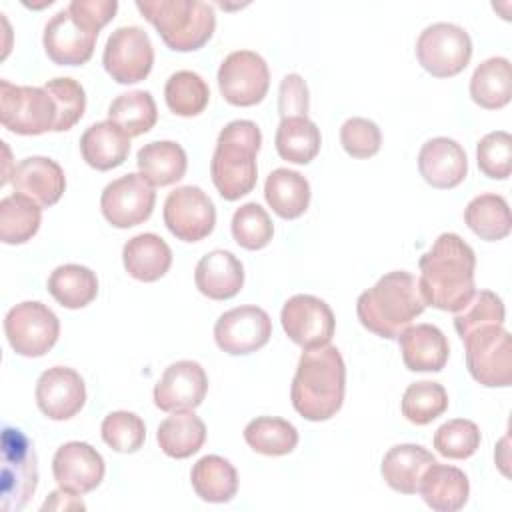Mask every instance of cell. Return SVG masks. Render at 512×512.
Segmentation results:
<instances>
[{"instance_id": "29", "label": "cell", "mask_w": 512, "mask_h": 512, "mask_svg": "<svg viewBox=\"0 0 512 512\" xmlns=\"http://www.w3.org/2000/svg\"><path fill=\"white\" fill-rule=\"evenodd\" d=\"M138 174L152 186H170L184 178L188 158L180 144L172 140L148 142L136 156Z\"/></svg>"}, {"instance_id": "15", "label": "cell", "mask_w": 512, "mask_h": 512, "mask_svg": "<svg viewBox=\"0 0 512 512\" xmlns=\"http://www.w3.org/2000/svg\"><path fill=\"white\" fill-rule=\"evenodd\" d=\"M280 322L286 336L304 350L330 344L336 330L332 308L312 294L288 298L282 306Z\"/></svg>"}, {"instance_id": "19", "label": "cell", "mask_w": 512, "mask_h": 512, "mask_svg": "<svg viewBox=\"0 0 512 512\" xmlns=\"http://www.w3.org/2000/svg\"><path fill=\"white\" fill-rule=\"evenodd\" d=\"M208 392V376L194 360H178L170 364L154 386V404L162 412L194 410Z\"/></svg>"}, {"instance_id": "21", "label": "cell", "mask_w": 512, "mask_h": 512, "mask_svg": "<svg viewBox=\"0 0 512 512\" xmlns=\"http://www.w3.org/2000/svg\"><path fill=\"white\" fill-rule=\"evenodd\" d=\"M10 182L16 194L34 200L40 208L54 206L66 190L64 170L56 160L46 156H28L20 160L12 170Z\"/></svg>"}, {"instance_id": "44", "label": "cell", "mask_w": 512, "mask_h": 512, "mask_svg": "<svg viewBox=\"0 0 512 512\" xmlns=\"http://www.w3.org/2000/svg\"><path fill=\"white\" fill-rule=\"evenodd\" d=\"M102 440L120 454H134L142 448L146 440V426L144 420L126 410H116L110 412L100 426Z\"/></svg>"}, {"instance_id": "1", "label": "cell", "mask_w": 512, "mask_h": 512, "mask_svg": "<svg viewBox=\"0 0 512 512\" xmlns=\"http://www.w3.org/2000/svg\"><path fill=\"white\" fill-rule=\"evenodd\" d=\"M418 290L426 306L458 312L476 292V254L468 242L454 232L440 234L418 260Z\"/></svg>"}, {"instance_id": "24", "label": "cell", "mask_w": 512, "mask_h": 512, "mask_svg": "<svg viewBox=\"0 0 512 512\" xmlns=\"http://www.w3.org/2000/svg\"><path fill=\"white\" fill-rule=\"evenodd\" d=\"M194 282L198 292L210 300H228L242 290L244 266L232 252L212 250L198 260Z\"/></svg>"}, {"instance_id": "5", "label": "cell", "mask_w": 512, "mask_h": 512, "mask_svg": "<svg viewBox=\"0 0 512 512\" xmlns=\"http://www.w3.org/2000/svg\"><path fill=\"white\" fill-rule=\"evenodd\" d=\"M140 14L174 52L202 48L214 34V8L200 0H136Z\"/></svg>"}, {"instance_id": "49", "label": "cell", "mask_w": 512, "mask_h": 512, "mask_svg": "<svg viewBox=\"0 0 512 512\" xmlns=\"http://www.w3.org/2000/svg\"><path fill=\"white\" fill-rule=\"evenodd\" d=\"M310 108L308 86L300 74H286L278 88V112L280 118L306 116Z\"/></svg>"}, {"instance_id": "27", "label": "cell", "mask_w": 512, "mask_h": 512, "mask_svg": "<svg viewBox=\"0 0 512 512\" xmlns=\"http://www.w3.org/2000/svg\"><path fill=\"white\" fill-rule=\"evenodd\" d=\"M122 262L134 280L156 282L170 270L172 250L158 234L144 232L124 244Z\"/></svg>"}, {"instance_id": "4", "label": "cell", "mask_w": 512, "mask_h": 512, "mask_svg": "<svg viewBox=\"0 0 512 512\" xmlns=\"http://www.w3.org/2000/svg\"><path fill=\"white\" fill-rule=\"evenodd\" d=\"M260 144L262 132L252 120H232L220 130L210 160V176L224 200L234 202L254 190Z\"/></svg>"}, {"instance_id": "46", "label": "cell", "mask_w": 512, "mask_h": 512, "mask_svg": "<svg viewBox=\"0 0 512 512\" xmlns=\"http://www.w3.org/2000/svg\"><path fill=\"white\" fill-rule=\"evenodd\" d=\"M504 302L498 294L490 290L474 292L470 302L456 312L454 316V328L460 336V340L470 334L472 330L488 324H504Z\"/></svg>"}, {"instance_id": "35", "label": "cell", "mask_w": 512, "mask_h": 512, "mask_svg": "<svg viewBox=\"0 0 512 512\" xmlns=\"http://www.w3.org/2000/svg\"><path fill=\"white\" fill-rule=\"evenodd\" d=\"M48 292L60 306L78 310L98 296V278L82 264H62L48 276Z\"/></svg>"}, {"instance_id": "25", "label": "cell", "mask_w": 512, "mask_h": 512, "mask_svg": "<svg viewBox=\"0 0 512 512\" xmlns=\"http://www.w3.org/2000/svg\"><path fill=\"white\" fill-rule=\"evenodd\" d=\"M418 492L432 510L456 512L468 502L470 482L460 468L434 462L422 474Z\"/></svg>"}, {"instance_id": "42", "label": "cell", "mask_w": 512, "mask_h": 512, "mask_svg": "<svg viewBox=\"0 0 512 512\" xmlns=\"http://www.w3.org/2000/svg\"><path fill=\"white\" fill-rule=\"evenodd\" d=\"M230 230L236 244L246 250H262L274 236V224L268 212L256 202H246L236 208L232 214Z\"/></svg>"}, {"instance_id": "30", "label": "cell", "mask_w": 512, "mask_h": 512, "mask_svg": "<svg viewBox=\"0 0 512 512\" xmlns=\"http://www.w3.org/2000/svg\"><path fill=\"white\" fill-rule=\"evenodd\" d=\"M264 198L280 218L294 220L308 210L310 184L296 170L276 168L264 182Z\"/></svg>"}, {"instance_id": "41", "label": "cell", "mask_w": 512, "mask_h": 512, "mask_svg": "<svg viewBox=\"0 0 512 512\" xmlns=\"http://www.w3.org/2000/svg\"><path fill=\"white\" fill-rule=\"evenodd\" d=\"M448 408V394L440 382L432 380H420L410 384L400 402L402 416L416 424V426H426L438 416H442Z\"/></svg>"}, {"instance_id": "2", "label": "cell", "mask_w": 512, "mask_h": 512, "mask_svg": "<svg viewBox=\"0 0 512 512\" xmlns=\"http://www.w3.org/2000/svg\"><path fill=\"white\" fill-rule=\"evenodd\" d=\"M344 390L346 366L336 346L324 344L302 352L290 388L292 406L302 418L310 422L332 418L342 408Z\"/></svg>"}, {"instance_id": "17", "label": "cell", "mask_w": 512, "mask_h": 512, "mask_svg": "<svg viewBox=\"0 0 512 512\" xmlns=\"http://www.w3.org/2000/svg\"><path fill=\"white\" fill-rule=\"evenodd\" d=\"M106 464L102 454L86 442H66L52 458V474L60 490L82 496L92 492L104 480Z\"/></svg>"}, {"instance_id": "43", "label": "cell", "mask_w": 512, "mask_h": 512, "mask_svg": "<svg viewBox=\"0 0 512 512\" xmlns=\"http://www.w3.org/2000/svg\"><path fill=\"white\" fill-rule=\"evenodd\" d=\"M480 428L466 418L444 422L434 432V448L440 456L450 460H466L480 448Z\"/></svg>"}, {"instance_id": "6", "label": "cell", "mask_w": 512, "mask_h": 512, "mask_svg": "<svg viewBox=\"0 0 512 512\" xmlns=\"http://www.w3.org/2000/svg\"><path fill=\"white\" fill-rule=\"evenodd\" d=\"M470 376L488 388L512 384V338L504 324H488L462 338Z\"/></svg>"}, {"instance_id": "23", "label": "cell", "mask_w": 512, "mask_h": 512, "mask_svg": "<svg viewBox=\"0 0 512 512\" xmlns=\"http://www.w3.org/2000/svg\"><path fill=\"white\" fill-rule=\"evenodd\" d=\"M402 362L412 372H440L450 356L444 332L434 324L408 326L398 336Z\"/></svg>"}, {"instance_id": "16", "label": "cell", "mask_w": 512, "mask_h": 512, "mask_svg": "<svg viewBox=\"0 0 512 512\" xmlns=\"http://www.w3.org/2000/svg\"><path fill=\"white\" fill-rule=\"evenodd\" d=\"M270 336L272 320L268 312L250 304L226 310L214 324V340L230 356H246L260 350Z\"/></svg>"}, {"instance_id": "11", "label": "cell", "mask_w": 512, "mask_h": 512, "mask_svg": "<svg viewBox=\"0 0 512 512\" xmlns=\"http://www.w3.org/2000/svg\"><path fill=\"white\" fill-rule=\"evenodd\" d=\"M268 86V64L252 50L230 52L218 68L220 94L232 106L248 108L260 104L268 92Z\"/></svg>"}, {"instance_id": "28", "label": "cell", "mask_w": 512, "mask_h": 512, "mask_svg": "<svg viewBox=\"0 0 512 512\" xmlns=\"http://www.w3.org/2000/svg\"><path fill=\"white\" fill-rule=\"evenodd\" d=\"M436 458L420 444H398L392 446L380 464L384 482L400 494H416L422 474Z\"/></svg>"}, {"instance_id": "18", "label": "cell", "mask_w": 512, "mask_h": 512, "mask_svg": "<svg viewBox=\"0 0 512 512\" xmlns=\"http://www.w3.org/2000/svg\"><path fill=\"white\" fill-rule=\"evenodd\" d=\"M34 396L46 418L70 420L86 402V384L74 368L52 366L40 374Z\"/></svg>"}, {"instance_id": "48", "label": "cell", "mask_w": 512, "mask_h": 512, "mask_svg": "<svg viewBox=\"0 0 512 512\" xmlns=\"http://www.w3.org/2000/svg\"><path fill=\"white\" fill-rule=\"evenodd\" d=\"M340 144L352 158H372L380 150L382 132L376 122L354 116L340 126Z\"/></svg>"}, {"instance_id": "9", "label": "cell", "mask_w": 512, "mask_h": 512, "mask_svg": "<svg viewBox=\"0 0 512 512\" xmlns=\"http://www.w3.org/2000/svg\"><path fill=\"white\" fill-rule=\"evenodd\" d=\"M416 58L428 74L452 78L460 74L472 58L470 34L452 22L430 24L416 40Z\"/></svg>"}, {"instance_id": "50", "label": "cell", "mask_w": 512, "mask_h": 512, "mask_svg": "<svg viewBox=\"0 0 512 512\" xmlns=\"http://www.w3.org/2000/svg\"><path fill=\"white\" fill-rule=\"evenodd\" d=\"M66 10L74 20L86 26L92 32H100L116 14V0H72Z\"/></svg>"}, {"instance_id": "37", "label": "cell", "mask_w": 512, "mask_h": 512, "mask_svg": "<svg viewBox=\"0 0 512 512\" xmlns=\"http://www.w3.org/2000/svg\"><path fill=\"white\" fill-rule=\"evenodd\" d=\"M108 120L130 138L146 134L158 120V108L148 90H130L116 96L108 106Z\"/></svg>"}, {"instance_id": "33", "label": "cell", "mask_w": 512, "mask_h": 512, "mask_svg": "<svg viewBox=\"0 0 512 512\" xmlns=\"http://www.w3.org/2000/svg\"><path fill=\"white\" fill-rule=\"evenodd\" d=\"M512 96L510 60L494 56L480 62L470 78V98L486 110H500Z\"/></svg>"}, {"instance_id": "13", "label": "cell", "mask_w": 512, "mask_h": 512, "mask_svg": "<svg viewBox=\"0 0 512 512\" xmlns=\"http://www.w3.org/2000/svg\"><path fill=\"white\" fill-rule=\"evenodd\" d=\"M164 224L182 242H200L212 234L216 208L210 196L198 186H180L164 200Z\"/></svg>"}, {"instance_id": "7", "label": "cell", "mask_w": 512, "mask_h": 512, "mask_svg": "<svg viewBox=\"0 0 512 512\" xmlns=\"http://www.w3.org/2000/svg\"><path fill=\"white\" fill-rule=\"evenodd\" d=\"M2 510H20L38 486V458L28 436L12 426L2 430Z\"/></svg>"}, {"instance_id": "31", "label": "cell", "mask_w": 512, "mask_h": 512, "mask_svg": "<svg viewBox=\"0 0 512 512\" xmlns=\"http://www.w3.org/2000/svg\"><path fill=\"white\" fill-rule=\"evenodd\" d=\"M190 482L196 496L204 502L224 504L238 492V472L230 460L208 454L202 456L190 472Z\"/></svg>"}, {"instance_id": "3", "label": "cell", "mask_w": 512, "mask_h": 512, "mask_svg": "<svg viewBox=\"0 0 512 512\" xmlns=\"http://www.w3.org/2000/svg\"><path fill=\"white\" fill-rule=\"evenodd\" d=\"M426 308L420 296L418 280L406 270L386 272L372 288L364 290L356 300L360 324L380 336L394 340L412 324Z\"/></svg>"}, {"instance_id": "10", "label": "cell", "mask_w": 512, "mask_h": 512, "mask_svg": "<svg viewBox=\"0 0 512 512\" xmlns=\"http://www.w3.org/2000/svg\"><path fill=\"white\" fill-rule=\"evenodd\" d=\"M4 334L10 348L26 358L44 356L60 336L58 316L42 302L26 300L8 310Z\"/></svg>"}, {"instance_id": "38", "label": "cell", "mask_w": 512, "mask_h": 512, "mask_svg": "<svg viewBox=\"0 0 512 512\" xmlns=\"http://www.w3.org/2000/svg\"><path fill=\"white\" fill-rule=\"evenodd\" d=\"M42 208L22 196L10 194L0 200V240L4 244H24L40 228Z\"/></svg>"}, {"instance_id": "47", "label": "cell", "mask_w": 512, "mask_h": 512, "mask_svg": "<svg viewBox=\"0 0 512 512\" xmlns=\"http://www.w3.org/2000/svg\"><path fill=\"white\" fill-rule=\"evenodd\" d=\"M478 168L492 180H506L512 172V136L504 130L488 132L476 144Z\"/></svg>"}, {"instance_id": "14", "label": "cell", "mask_w": 512, "mask_h": 512, "mask_svg": "<svg viewBox=\"0 0 512 512\" xmlns=\"http://www.w3.org/2000/svg\"><path fill=\"white\" fill-rule=\"evenodd\" d=\"M154 204V186L134 172H128L106 184L100 196L102 216L108 224L122 230L146 222L152 216Z\"/></svg>"}, {"instance_id": "36", "label": "cell", "mask_w": 512, "mask_h": 512, "mask_svg": "<svg viewBox=\"0 0 512 512\" xmlns=\"http://www.w3.org/2000/svg\"><path fill=\"white\" fill-rule=\"evenodd\" d=\"M464 222L480 240L486 242L506 238L512 228L508 202L500 194H480L472 198L464 210Z\"/></svg>"}, {"instance_id": "40", "label": "cell", "mask_w": 512, "mask_h": 512, "mask_svg": "<svg viewBox=\"0 0 512 512\" xmlns=\"http://www.w3.org/2000/svg\"><path fill=\"white\" fill-rule=\"evenodd\" d=\"M164 100L172 114L192 118L208 106L210 88L200 74L192 70H178L166 80Z\"/></svg>"}, {"instance_id": "22", "label": "cell", "mask_w": 512, "mask_h": 512, "mask_svg": "<svg viewBox=\"0 0 512 512\" xmlns=\"http://www.w3.org/2000/svg\"><path fill=\"white\" fill-rule=\"evenodd\" d=\"M420 176L440 190L456 188L468 174V158L464 148L446 136L430 138L418 152Z\"/></svg>"}, {"instance_id": "26", "label": "cell", "mask_w": 512, "mask_h": 512, "mask_svg": "<svg viewBox=\"0 0 512 512\" xmlns=\"http://www.w3.org/2000/svg\"><path fill=\"white\" fill-rule=\"evenodd\" d=\"M80 152L90 168L106 172L124 164L130 154V136L110 120L96 122L80 136Z\"/></svg>"}, {"instance_id": "45", "label": "cell", "mask_w": 512, "mask_h": 512, "mask_svg": "<svg viewBox=\"0 0 512 512\" xmlns=\"http://www.w3.org/2000/svg\"><path fill=\"white\" fill-rule=\"evenodd\" d=\"M42 88L52 96L56 104L58 118H56L54 132H66L76 122H80L86 110V92L80 82L68 76H58L48 80Z\"/></svg>"}, {"instance_id": "12", "label": "cell", "mask_w": 512, "mask_h": 512, "mask_svg": "<svg viewBox=\"0 0 512 512\" xmlns=\"http://www.w3.org/2000/svg\"><path fill=\"white\" fill-rule=\"evenodd\" d=\"M102 64L118 84L142 82L154 64V48L148 34L138 26L116 28L106 40Z\"/></svg>"}, {"instance_id": "20", "label": "cell", "mask_w": 512, "mask_h": 512, "mask_svg": "<svg viewBox=\"0 0 512 512\" xmlns=\"http://www.w3.org/2000/svg\"><path fill=\"white\" fill-rule=\"evenodd\" d=\"M98 34L82 26L64 8L56 12L44 26L42 44L48 58L58 66H82L86 64L96 46Z\"/></svg>"}, {"instance_id": "51", "label": "cell", "mask_w": 512, "mask_h": 512, "mask_svg": "<svg viewBox=\"0 0 512 512\" xmlns=\"http://www.w3.org/2000/svg\"><path fill=\"white\" fill-rule=\"evenodd\" d=\"M42 510H84V504H82V500H76L74 494L56 490L42 504Z\"/></svg>"}, {"instance_id": "8", "label": "cell", "mask_w": 512, "mask_h": 512, "mask_svg": "<svg viewBox=\"0 0 512 512\" xmlns=\"http://www.w3.org/2000/svg\"><path fill=\"white\" fill-rule=\"evenodd\" d=\"M56 104L38 86H16L0 80V122L6 130L22 136H38L56 126Z\"/></svg>"}, {"instance_id": "32", "label": "cell", "mask_w": 512, "mask_h": 512, "mask_svg": "<svg viewBox=\"0 0 512 512\" xmlns=\"http://www.w3.org/2000/svg\"><path fill=\"white\" fill-rule=\"evenodd\" d=\"M156 440L166 456L184 460L202 448L206 426L192 410H178L160 422Z\"/></svg>"}, {"instance_id": "39", "label": "cell", "mask_w": 512, "mask_h": 512, "mask_svg": "<svg viewBox=\"0 0 512 512\" xmlns=\"http://www.w3.org/2000/svg\"><path fill=\"white\" fill-rule=\"evenodd\" d=\"M246 444L264 456H286L298 444V430L284 418L258 416L244 428Z\"/></svg>"}, {"instance_id": "34", "label": "cell", "mask_w": 512, "mask_h": 512, "mask_svg": "<svg viewBox=\"0 0 512 512\" xmlns=\"http://www.w3.org/2000/svg\"><path fill=\"white\" fill-rule=\"evenodd\" d=\"M276 152L292 164H308L320 152V128L308 116H292L280 120L274 136Z\"/></svg>"}]
</instances>
